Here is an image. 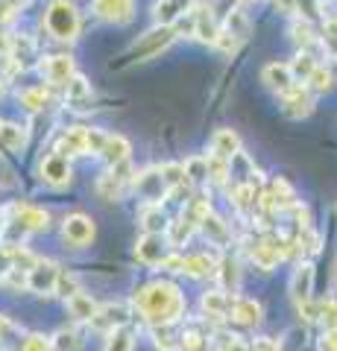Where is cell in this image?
Returning a JSON list of instances; mask_svg holds the SVG:
<instances>
[{
	"instance_id": "7402d4cb",
	"label": "cell",
	"mask_w": 337,
	"mask_h": 351,
	"mask_svg": "<svg viewBox=\"0 0 337 351\" xmlns=\"http://www.w3.org/2000/svg\"><path fill=\"white\" fill-rule=\"evenodd\" d=\"M68 311H71V316L77 322H94V316H97V311H100V304H97L91 295H85L80 290V293H73L71 299H68Z\"/></svg>"
},
{
	"instance_id": "7dc6e473",
	"label": "cell",
	"mask_w": 337,
	"mask_h": 351,
	"mask_svg": "<svg viewBox=\"0 0 337 351\" xmlns=\"http://www.w3.org/2000/svg\"><path fill=\"white\" fill-rule=\"evenodd\" d=\"M159 267L167 269V272H182V255H165Z\"/></svg>"
},
{
	"instance_id": "603a6c76",
	"label": "cell",
	"mask_w": 337,
	"mask_h": 351,
	"mask_svg": "<svg viewBox=\"0 0 337 351\" xmlns=\"http://www.w3.org/2000/svg\"><path fill=\"white\" fill-rule=\"evenodd\" d=\"M197 223H191V219L188 217H179V219H173V223H167V228H165V232H167V246H173V249H179V246H185V243H188V240L194 237V232H197Z\"/></svg>"
},
{
	"instance_id": "d6a6232c",
	"label": "cell",
	"mask_w": 337,
	"mask_h": 351,
	"mask_svg": "<svg viewBox=\"0 0 337 351\" xmlns=\"http://www.w3.org/2000/svg\"><path fill=\"white\" fill-rule=\"evenodd\" d=\"M270 196H273V199H276V205L279 208H293V205H297V199H293V191H290V184L285 182V179H273V182H270Z\"/></svg>"
},
{
	"instance_id": "60d3db41",
	"label": "cell",
	"mask_w": 337,
	"mask_h": 351,
	"mask_svg": "<svg viewBox=\"0 0 337 351\" xmlns=\"http://www.w3.org/2000/svg\"><path fill=\"white\" fill-rule=\"evenodd\" d=\"M205 346H209V337L194 331V328H188V331L179 337V348L182 351H205Z\"/></svg>"
},
{
	"instance_id": "f35d334b",
	"label": "cell",
	"mask_w": 337,
	"mask_h": 351,
	"mask_svg": "<svg viewBox=\"0 0 337 351\" xmlns=\"http://www.w3.org/2000/svg\"><path fill=\"white\" fill-rule=\"evenodd\" d=\"M205 158H209V179L214 184H226V179H229V161L214 156V152H209Z\"/></svg>"
},
{
	"instance_id": "5bb4252c",
	"label": "cell",
	"mask_w": 337,
	"mask_h": 351,
	"mask_svg": "<svg viewBox=\"0 0 337 351\" xmlns=\"http://www.w3.org/2000/svg\"><path fill=\"white\" fill-rule=\"evenodd\" d=\"M38 71L45 73V80L50 85H65L73 73H77L73 71V59L71 56H45L41 64H38Z\"/></svg>"
},
{
	"instance_id": "7c38bea8",
	"label": "cell",
	"mask_w": 337,
	"mask_h": 351,
	"mask_svg": "<svg viewBox=\"0 0 337 351\" xmlns=\"http://www.w3.org/2000/svg\"><path fill=\"white\" fill-rule=\"evenodd\" d=\"M12 223L21 228V232H45L50 226V214L45 208H36V205H15Z\"/></svg>"
},
{
	"instance_id": "9a60e30c",
	"label": "cell",
	"mask_w": 337,
	"mask_h": 351,
	"mask_svg": "<svg viewBox=\"0 0 337 351\" xmlns=\"http://www.w3.org/2000/svg\"><path fill=\"white\" fill-rule=\"evenodd\" d=\"M165 246H167V237L161 240V234H147V232H144V237H141L138 243H135V258H138L141 263H147V267H159L161 258L167 255Z\"/></svg>"
},
{
	"instance_id": "836d02e7",
	"label": "cell",
	"mask_w": 337,
	"mask_h": 351,
	"mask_svg": "<svg viewBox=\"0 0 337 351\" xmlns=\"http://www.w3.org/2000/svg\"><path fill=\"white\" fill-rule=\"evenodd\" d=\"M290 68H293V76H297V80H308L314 73V68H317V59L311 56V50H299L297 59L290 62Z\"/></svg>"
},
{
	"instance_id": "4fadbf2b",
	"label": "cell",
	"mask_w": 337,
	"mask_h": 351,
	"mask_svg": "<svg viewBox=\"0 0 337 351\" xmlns=\"http://www.w3.org/2000/svg\"><path fill=\"white\" fill-rule=\"evenodd\" d=\"M194 12V0H159L153 6V21L156 27H173L179 18Z\"/></svg>"
},
{
	"instance_id": "8d00e7d4",
	"label": "cell",
	"mask_w": 337,
	"mask_h": 351,
	"mask_svg": "<svg viewBox=\"0 0 337 351\" xmlns=\"http://www.w3.org/2000/svg\"><path fill=\"white\" fill-rule=\"evenodd\" d=\"M226 29H229L237 41H244V38L249 36V18L241 12V9H235V12L229 9V18H226Z\"/></svg>"
},
{
	"instance_id": "30bf717a",
	"label": "cell",
	"mask_w": 337,
	"mask_h": 351,
	"mask_svg": "<svg viewBox=\"0 0 337 351\" xmlns=\"http://www.w3.org/2000/svg\"><path fill=\"white\" fill-rule=\"evenodd\" d=\"M41 179H45L50 188H65V184L71 182V161H68V156H62V152L53 149L50 156L41 161Z\"/></svg>"
},
{
	"instance_id": "9c48e42d",
	"label": "cell",
	"mask_w": 337,
	"mask_h": 351,
	"mask_svg": "<svg viewBox=\"0 0 337 351\" xmlns=\"http://www.w3.org/2000/svg\"><path fill=\"white\" fill-rule=\"evenodd\" d=\"M281 112L293 120H302L314 112V97L308 85H293L288 94H281Z\"/></svg>"
},
{
	"instance_id": "7a4b0ae2",
	"label": "cell",
	"mask_w": 337,
	"mask_h": 351,
	"mask_svg": "<svg viewBox=\"0 0 337 351\" xmlns=\"http://www.w3.org/2000/svg\"><path fill=\"white\" fill-rule=\"evenodd\" d=\"M80 9L73 0H50L45 9V29L56 41H73L80 36Z\"/></svg>"
},
{
	"instance_id": "2e32d148",
	"label": "cell",
	"mask_w": 337,
	"mask_h": 351,
	"mask_svg": "<svg viewBox=\"0 0 337 351\" xmlns=\"http://www.w3.org/2000/svg\"><path fill=\"white\" fill-rule=\"evenodd\" d=\"M135 191L144 196L147 202H159L161 199V193L167 191V184H165V179H161V170L159 167H150V170H144V173H135Z\"/></svg>"
},
{
	"instance_id": "f907efd6",
	"label": "cell",
	"mask_w": 337,
	"mask_h": 351,
	"mask_svg": "<svg viewBox=\"0 0 337 351\" xmlns=\"http://www.w3.org/2000/svg\"><path fill=\"white\" fill-rule=\"evenodd\" d=\"M217 351H246V346H244V343H241V339H237V337H226Z\"/></svg>"
},
{
	"instance_id": "4316f807",
	"label": "cell",
	"mask_w": 337,
	"mask_h": 351,
	"mask_svg": "<svg viewBox=\"0 0 337 351\" xmlns=\"http://www.w3.org/2000/svg\"><path fill=\"white\" fill-rule=\"evenodd\" d=\"M0 141H3V149L18 152L27 147V129L18 123H0Z\"/></svg>"
},
{
	"instance_id": "f6af8a7d",
	"label": "cell",
	"mask_w": 337,
	"mask_h": 351,
	"mask_svg": "<svg viewBox=\"0 0 337 351\" xmlns=\"http://www.w3.org/2000/svg\"><path fill=\"white\" fill-rule=\"evenodd\" d=\"M317 319L325 325V328H337V302H323L317 307Z\"/></svg>"
},
{
	"instance_id": "b9f144b4",
	"label": "cell",
	"mask_w": 337,
	"mask_h": 351,
	"mask_svg": "<svg viewBox=\"0 0 337 351\" xmlns=\"http://www.w3.org/2000/svg\"><path fill=\"white\" fill-rule=\"evenodd\" d=\"M108 135L100 129H91L85 126V149H89V156H103V147H106Z\"/></svg>"
},
{
	"instance_id": "e0dca14e",
	"label": "cell",
	"mask_w": 337,
	"mask_h": 351,
	"mask_svg": "<svg viewBox=\"0 0 337 351\" xmlns=\"http://www.w3.org/2000/svg\"><path fill=\"white\" fill-rule=\"evenodd\" d=\"M211 152L226 161H232L235 156H241V138L235 129H217L211 138Z\"/></svg>"
},
{
	"instance_id": "db71d44e",
	"label": "cell",
	"mask_w": 337,
	"mask_h": 351,
	"mask_svg": "<svg viewBox=\"0 0 337 351\" xmlns=\"http://www.w3.org/2000/svg\"><path fill=\"white\" fill-rule=\"evenodd\" d=\"M0 147H3V141H0Z\"/></svg>"
},
{
	"instance_id": "1f68e13d",
	"label": "cell",
	"mask_w": 337,
	"mask_h": 351,
	"mask_svg": "<svg viewBox=\"0 0 337 351\" xmlns=\"http://www.w3.org/2000/svg\"><path fill=\"white\" fill-rule=\"evenodd\" d=\"M185 217H188L191 219V223H197V226H202V219L205 217H209L211 214V202H209V196H194V199L188 202V208H185V211H182Z\"/></svg>"
},
{
	"instance_id": "bcb514c9",
	"label": "cell",
	"mask_w": 337,
	"mask_h": 351,
	"mask_svg": "<svg viewBox=\"0 0 337 351\" xmlns=\"http://www.w3.org/2000/svg\"><path fill=\"white\" fill-rule=\"evenodd\" d=\"M47 348H50V343H47L45 337H38V334H32L27 343L21 346V351H47Z\"/></svg>"
},
{
	"instance_id": "44dd1931",
	"label": "cell",
	"mask_w": 337,
	"mask_h": 351,
	"mask_svg": "<svg viewBox=\"0 0 337 351\" xmlns=\"http://www.w3.org/2000/svg\"><path fill=\"white\" fill-rule=\"evenodd\" d=\"M138 223H141V228H144L147 234H159L161 228H167V219H165V211H161V202H147V205H141Z\"/></svg>"
},
{
	"instance_id": "d6986e66",
	"label": "cell",
	"mask_w": 337,
	"mask_h": 351,
	"mask_svg": "<svg viewBox=\"0 0 337 351\" xmlns=\"http://www.w3.org/2000/svg\"><path fill=\"white\" fill-rule=\"evenodd\" d=\"M56 152L62 156H89V149H85V126H73L68 132H62L59 141H56Z\"/></svg>"
},
{
	"instance_id": "8fae6325",
	"label": "cell",
	"mask_w": 337,
	"mask_h": 351,
	"mask_svg": "<svg viewBox=\"0 0 337 351\" xmlns=\"http://www.w3.org/2000/svg\"><path fill=\"white\" fill-rule=\"evenodd\" d=\"M261 82H264L270 91L276 94H288L293 85H297V76H293V68L285 62H270L264 71H261Z\"/></svg>"
},
{
	"instance_id": "d4e9b609",
	"label": "cell",
	"mask_w": 337,
	"mask_h": 351,
	"mask_svg": "<svg viewBox=\"0 0 337 351\" xmlns=\"http://www.w3.org/2000/svg\"><path fill=\"white\" fill-rule=\"evenodd\" d=\"M232 319L241 322V325H258L261 322V304L255 299H232Z\"/></svg>"
},
{
	"instance_id": "52a82bcc",
	"label": "cell",
	"mask_w": 337,
	"mask_h": 351,
	"mask_svg": "<svg viewBox=\"0 0 337 351\" xmlns=\"http://www.w3.org/2000/svg\"><path fill=\"white\" fill-rule=\"evenodd\" d=\"M91 12L106 24H129L135 15V0H91Z\"/></svg>"
},
{
	"instance_id": "ab89813d",
	"label": "cell",
	"mask_w": 337,
	"mask_h": 351,
	"mask_svg": "<svg viewBox=\"0 0 337 351\" xmlns=\"http://www.w3.org/2000/svg\"><path fill=\"white\" fill-rule=\"evenodd\" d=\"M185 173H188L191 182H205L209 179V158L205 156H191L185 161Z\"/></svg>"
},
{
	"instance_id": "83f0119b",
	"label": "cell",
	"mask_w": 337,
	"mask_h": 351,
	"mask_svg": "<svg viewBox=\"0 0 337 351\" xmlns=\"http://www.w3.org/2000/svg\"><path fill=\"white\" fill-rule=\"evenodd\" d=\"M103 158L108 164H121V161H129V141L124 135H108L106 147H103Z\"/></svg>"
},
{
	"instance_id": "d590c367",
	"label": "cell",
	"mask_w": 337,
	"mask_h": 351,
	"mask_svg": "<svg viewBox=\"0 0 337 351\" xmlns=\"http://www.w3.org/2000/svg\"><path fill=\"white\" fill-rule=\"evenodd\" d=\"M153 343H156L159 351H176L179 337H173L170 325H153Z\"/></svg>"
},
{
	"instance_id": "ee69618b",
	"label": "cell",
	"mask_w": 337,
	"mask_h": 351,
	"mask_svg": "<svg viewBox=\"0 0 337 351\" xmlns=\"http://www.w3.org/2000/svg\"><path fill=\"white\" fill-rule=\"evenodd\" d=\"M106 351H132V334H129L126 328H117V331H112V339H108Z\"/></svg>"
},
{
	"instance_id": "277c9868",
	"label": "cell",
	"mask_w": 337,
	"mask_h": 351,
	"mask_svg": "<svg viewBox=\"0 0 337 351\" xmlns=\"http://www.w3.org/2000/svg\"><path fill=\"white\" fill-rule=\"evenodd\" d=\"M173 38H176V29H173V27H156L153 32L141 36V41H135V47L129 50V59H132V62L153 59V56H159V53L167 47Z\"/></svg>"
},
{
	"instance_id": "681fc988",
	"label": "cell",
	"mask_w": 337,
	"mask_h": 351,
	"mask_svg": "<svg viewBox=\"0 0 337 351\" xmlns=\"http://www.w3.org/2000/svg\"><path fill=\"white\" fill-rule=\"evenodd\" d=\"M249 351H279V343L276 339H270V337H261V339H255Z\"/></svg>"
},
{
	"instance_id": "5b68a950",
	"label": "cell",
	"mask_w": 337,
	"mask_h": 351,
	"mask_svg": "<svg viewBox=\"0 0 337 351\" xmlns=\"http://www.w3.org/2000/svg\"><path fill=\"white\" fill-rule=\"evenodd\" d=\"M311 284H314V267L311 263H299V269L293 272V281H290V293H293V302H297L299 313L305 319H317V311L311 304Z\"/></svg>"
},
{
	"instance_id": "ac0fdd59",
	"label": "cell",
	"mask_w": 337,
	"mask_h": 351,
	"mask_svg": "<svg viewBox=\"0 0 337 351\" xmlns=\"http://www.w3.org/2000/svg\"><path fill=\"white\" fill-rule=\"evenodd\" d=\"M126 319H129V307L126 304H103L100 311H97L91 325L100 328V331H115V328H121Z\"/></svg>"
},
{
	"instance_id": "3957f363",
	"label": "cell",
	"mask_w": 337,
	"mask_h": 351,
	"mask_svg": "<svg viewBox=\"0 0 337 351\" xmlns=\"http://www.w3.org/2000/svg\"><path fill=\"white\" fill-rule=\"evenodd\" d=\"M132 182H135V173H132V167H129V161L108 164V170L97 179V196L106 199V202H117Z\"/></svg>"
},
{
	"instance_id": "f5cc1de1",
	"label": "cell",
	"mask_w": 337,
	"mask_h": 351,
	"mask_svg": "<svg viewBox=\"0 0 337 351\" xmlns=\"http://www.w3.org/2000/svg\"><path fill=\"white\" fill-rule=\"evenodd\" d=\"M6 328H9V322L3 319V316H0V337H3V331H6Z\"/></svg>"
},
{
	"instance_id": "484cf974",
	"label": "cell",
	"mask_w": 337,
	"mask_h": 351,
	"mask_svg": "<svg viewBox=\"0 0 337 351\" xmlns=\"http://www.w3.org/2000/svg\"><path fill=\"white\" fill-rule=\"evenodd\" d=\"M200 304H202V313L205 316H211V319H220V316H226V311L232 307V299L223 290H211V293L202 295Z\"/></svg>"
},
{
	"instance_id": "74e56055",
	"label": "cell",
	"mask_w": 337,
	"mask_h": 351,
	"mask_svg": "<svg viewBox=\"0 0 337 351\" xmlns=\"http://www.w3.org/2000/svg\"><path fill=\"white\" fill-rule=\"evenodd\" d=\"M202 232L209 234L214 243H226V240H229V228H226L223 219H217L214 214H209V217L202 219Z\"/></svg>"
},
{
	"instance_id": "4dcf8cb0",
	"label": "cell",
	"mask_w": 337,
	"mask_h": 351,
	"mask_svg": "<svg viewBox=\"0 0 337 351\" xmlns=\"http://www.w3.org/2000/svg\"><path fill=\"white\" fill-rule=\"evenodd\" d=\"M50 348L53 351H80L82 348V337H80V331L68 328V331H59L56 337L50 339Z\"/></svg>"
},
{
	"instance_id": "6da1fadb",
	"label": "cell",
	"mask_w": 337,
	"mask_h": 351,
	"mask_svg": "<svg viewBox=\"0 0 337 351\" xmlns=\"http://www.w3.org/2000/svg\"><path fill=\"white\" fill-rule=\"evenodd\" d=\"M135 307L147 322L153 325H173L185 313V299L176 284L170 281H150L135 290Z\"/></svg>"
},
{
	"instance_id": "8992f818",
	"label": "cell",
	"mask_w": 337,
	"mask_h": 351,
	"mask_svg": "<svg viewBox=\"0 0 337 351\" xmlns=\"http://www.w3.org/2000/svg\"><path fill=\"white\" fill-rule=\"evenodd\" d=\"M97 234V228H94V219L91 217H85V214H71V217H65V223H62V237H65V243H71V246H89L91 240Z\"/></svg>"
},
{
	"instance_id": "816d5d0a",
	"label": "cell",
	"mask_w": 337,
	"mask_h": 351,
	"mask_svg": "<svg viewBox=\"0 0 337 351\" xmlns=\"http://www.w3.org/2000/svg\"><path fill=\"white\" fill-rule=\"evenodd\" d=\"M276 3H279L281 9H293V0H276Z\"/></svg>"
},
{
	"instance_id": "ba28073f",
	"label": "cell",
	"mask_w": 337,
	"mask_h": 351,
	"mask_svg": "<svg viewBox=\"0 0 337 351\" xmlns=\"http://www.w3.org/2000/svg\"><path fill=\"white\" fill-rule=\"evenodd\" d=\"M59 267L53 261H38L36 267H32L27 272V287L32 293H38V295H50V293H56V281H59Z\"/></svg>"
},
{
	"instance_id": "e575fe53",
	"label": "cell",
	"mask_w": 337,
	"mask_h": 351,
	"mask_svg": "<svg viewBox=\"0 0 337 351\" xmlns=\"http://www.w3.org/2000/svg\"><path fill=\"white\" fill-rule=\"evenodd\" d=\"M332 82H334V76H332V71L325 68V64H317V68H314V73H311L308 80H305V85L311 88V91H317V94L329 91Z\"/></svg>"
},
{
	"instance_id": "f1b7e54d",
	"label": "cell",
	"mask_w": 337,
	"mask_h": 351,
	"mask_svg": "<svg viewBox=\"0 0 337 351\" xmlns=\"http://www.w3.org/2000/svg\"><path fill=\"white\" fill-rule=\"evenodd\" d=\"M18 100H21V106H24L27 112H45V108L53 103L45 88H27V91H21Z\"/></svg>"
},
{
	"instance_id": "cb8c5ba5",
	"label": "cell",
	"mask_w": 337,
	"mask_h": 351,
	"mask_svg": "<svg viewBox=\"0 0 337 351\" xmlns=\"http://www.w3.org/2000/svg\"><path fill=\"white\" fill-rule=\"evenodd\" d=\"M62 88H65V100H68L71 106H82V103H89L91 97H94L91 82L85 80V76H80V73H73Z\"/></svg>"
},
{
	"instance_id": "7bdbcfd3",
	"label": "cell",
	"mask_w": 337,
	"mask_h": 351,
	"mask_svg": "<svg viewBox=\"0 0 337 351\" xmlns=\"http://www.w3.org/2000/svg\"><path fill=\"white\" fill-rule=\"evenodd\" d=\"M56 293L62 295L65 302L71 299L73 293H80V284H77V276H73V272H68V269H62L59 272V281H56Z\"/></svg>"
},
{
	"instance_id": "ffe728a7",
	"label": "cell",
	"mask_w": 337,
	"mask_h": 351,
	"mask_svg": "<svg viewBox=\"0 0 337 351\" xmlns=\"http://www.w3.org/2000/svg\"><path fill=\"white\" fill-rule=\"evenodd\" d=\"M220 263L209 255H185L182 258V276H191V278H205V276H217Z\"/></svg>"
},
{
	"instance_id": "c3c4849f",
	"label": "cell",
	"mask_w": 337,
	"mask_h": 351,
	"mask_svg": "<svg viewBox=\"0 0 337 351\" xmlns=\"http://www.w3.org/2000/svg\"><path fill=\"white\" fill-rule=\"evenodd\" d=\"M320 348H323V351H337V328H325Z\"/></svg>"
},
{
	"instance_id": "f546056e",
	"label": "cell",
	"mask_w": 337,
	"mask_h": 351,
	"mask_svg": "<svg viewBox=\"0 0 337 351\" xmlns=\"http://www.w3.org/2000/svg\"><path fill=\"white\" fill-rule=\"evenodd\" d=\"M290 36H293V41H297L302 50L317 47V36H314V29H311L308 21H293V24H290Z\"/></svg>"
}]
</instances>
